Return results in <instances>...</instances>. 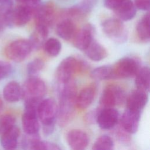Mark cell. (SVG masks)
<instances>
[{
  "label": "cell",
  "mask_w": 150,
  "mask_h": 150,
  "mask_svg": "<svg viewBox=\"0 0 150 150\" xmlns=\"http://www.w3.org/2000/svg\"><path fill=\"white\" fill-rule=\"evenodd\" d=\"M76 26L72 19L64 18L58 23L56 33L62 39L69 40L72 39L76 33Z\"/></svg>",
  "instance_id": "20"
},
{
  "label": "cell",
  "mask_w": 150,
  "mask_h": 150,
  "mask_svg": "<svg viewBox=\"0 0 150 150\" xmlns=\"http://www.w3.org/2000/svg\"><path fill=\"white\" fill-rule=\"evenodd\" d=\"M135 76V84L137 88L148 93L150 86L149 68L145 66L139 69Z\"/></svg>",
  "instance_id": "24"
},
{
  "label": "cell",
  "mask_w": 150,
  "mask_h": 150,
  "mask_svg": "<svg viewBox=\"0 0 150 150\" xmlns=\"http://www.w3.org/2000/svg\"><path fill=\"white\" fill-rule=\"evenodd\" d=\"M33 50L29 40H15L6 46L4 53L8 59L15 62L24 60Z\"/></svg>",
  "instance_id": "4"
},
{
  "label": "cell",
  "mask_w": 150,
  "mask_h": 150,
  "mask_svg": "<svg viewBox=\"0 0 150 150\" xmlns=\"http://www.w3.org/2000/svg\"><path fill=\"white\" fill-rule=\"evenodd\" d=\"M35 5L22 4L12 9L11 13V23L17 26L26 25L31 19L35 12Z\"/></svg>",
  "instance_id": "10"
},
{
  "label": "cell",
  "mask_w": 150,
  "mask_h": 150,
  "mask_svg": "<svg viewBox=\"0 0 150 150\" xmlns=\"http://www.w3.org/2000/svg\"><path fill=\"white\" fill-rule=\"evenodd\" d=\"M1 5L12 6L13 5V0H0Z\"/></svg>",
  "instance_id": "37"
},
{
  "label": "cell",
  "mask_w": 150,
  "mask_h": 150,
  "mask_svg": "<svg viewBox=\"0 0 150 150\" xmlns=\"http://www.w3.org/2000/svg\"><path fill=\"white\" fill-rule=\"evenodd\" d=\"M58 107L52 98H46L40 101L38 108V117L43 124V131L46 135L53 132L57 117Z\"/></svg>",
  "instance_id": "2"
},
{
  "label": "cell",
  "mask_w": 150,
  "mask_h": 150,
  "mask_svg": "<svg viewBox=\"0 0 150 150\" xmlns=\"http://www.w3.org/2000/svg\"><path fill=\"white\" fill-rule=\"evenodd\" d=\"M45 67L43 60L37 58L29 62L26 67V71L29 76H36Z\"/></svg>",
  "instance_id": "30"
},
{
  "label": "cell",
  "mask_w": 150,
  "mask_h": 150,
  "mask_svg": "<svg viewBox=\"0 0 150 150\" xmlns=\"http://www.w3.org/2000/svg\"><path fill=\"white\" fill-rule=\"evenodd\" d=\"M33 16L36 26L49 28L53 23L55 17V6L53 2L49 1L37 6Z\"/></svg>",
  "instance_id": "9"
},
{
  "label": "cell",
  "mask_w": 150,
  "mask_h": 150,
  "mask_svg": "<svg viewBox=\"0 0 150 150\" xmlns=\"http://www.w3.org/2000/svg\"><path fill=\"white\" fill-rule=\"evenodd\" d=\"M102 29L107 37L117 43H123L127 40V33L124 25L119 18H108L104 20Z\"/></svg>",
  "instance_id": "5"
},
{
  "label": "cell",
  "mask_w": 150,
  "mask_h": 150,
  "mask_svg": "<svg viewBox=\"0 0 150 150\" xmlns=\"http://www.w3.org/2000/svg\"><path fill=\"white\" fill-rule=\"evenodd\" d=\"M49 33V29L43 27L36 26L29 39L33 49H39L43 46Z\"/></svg>",
  "instance_id": "23"
},
{
  "label": "cell",
  "mask_w": 150,
  "mask_h": 150,
  "mask_svg": "<svg viewBox=\"0 0 150 150\" xmlns=\"http://www.w3.org/2000/svg\"><path fill=\"white\" fill-rule=\"evenodd\" d=\"M148 101V92L137 88L132 91L127 97V108L141 112Z\"/></svg>",
  "instance_id": "15"
},
{
  "label": "cell",
  "mask_w": 150,
  "mask_h": 150,
  "mask_svg": "<svg viewBox=\"0 0 150 150\" xmlns=\"http://www.w3.org/2000/svg\"><path fill=\"white\" fill-rule=\"evenodd\" d=\"M67 142L71 149L81 150L87 146L88 137L84 131L79 129H73L67 133Z\"/></svg>",
  "instance_id": "14"
},
{
  "label": "cell",
  "mask_w": 150,
  "mask_h": 150,
  "mask_svg": "<svg viewBox=\"0 0 150 150\" xmlns=\"http://www.w3.org/2000/svg\"><path fill=\"white\" fill-rule=\"evenodd\" d=\"M43 47L45 52L48 55L54 57L60 52L62 45L58 39L52 38L46 40Z\"/></svg>",
  "instance_id": "27"
},
{
  "label": "cell",
  "mask_w": 150,
  "mask_h": 150,
  "mask_svg": "<svg viewBox=\"0 0 150 150\" xmlns=\"http://www.w3.org/2000/svg\"><path fill=\"white\" fill-rule=\"evenodd\" d=\"M114 79H126L134 77L139 70L137 60L129 57H123L112 66Z\"/></svg>",
  "instance_id": "7"
},
{
  "label": "cell",
  "mask_w": 150,
  "mask_h": 150,
  "mask_svg": "<svg viewBox=\"0 0 150 150\" xmlns=\"http://www.w3.org/2000/svg\"><path fill=\"white\" fill-rule=\"evenodd\" d=\"M96 95V88L90 86L83 88L76 98V106L80 109L84 110L93 103Z\"/></svg>",
  "instance_id": "17"
},
{
  "label": "cell",
  "mask_w": 150,
  "mask_h": 150,
  "mask_svg": "<svg viewBox=\"0 0 150 150\" xmlns=\"http://www.w3.org/2000/svg\"><path fill=\"white\" fill-rule=\"evenodd\" d=\"M59 103L57 110V120L60 126L67 125L73 119L75 112L77 87L71 79L58 85Z\"/></svg>",
  "instance_id": "1"
},
{
  "label": "cell",
  "mask_w": 150,
  "mask_h": 150,
  "mask_svg": "<svg viewBox=\"0 0 150 150\" xmlns=\"http://www.w3.org/2000/svg\"><path fill=\"white\" fill-rule=\"evenodd\" d=\"M90 1H91V2H93V3H94V2H96L97 1V0H90Z\"/></svg>",
  "instance_id": "40"
},
{
  "label": "cell",
  "mask_w": 150,
  "mask_h": 150,
  "mask_svg": "<svg viewBox=\"0 0 150 150\" xmlns=\"http://www.w3.org/2000/svg\"><path fill=\"white\" fill-rule=\"evenodd\" d=\"M2 106H3V103H2V100H1V98L0 97V111L2 110Z\"/></svg>",
  "instance_id": "39"
},
{
  "label": "cell",
  "mask_w": 150,
  "mask_h": 150,
  "mask_svg": "<svg viewBox=\"0 0 150 150\" xmlns=\"http://www.w3.org/2000/svg\"><path fill=\"white\" fill-rule=\"evenodd\" d=\"M22 88L25 100H42L46 93L45 83L36 76H29Z\"/></svg>",
  "instance_id": "6"
},
{
  "label": "cell",
  "mask_w": 150,
  "mask_h": 150,
  "mask_svg": "<svg viewBox=\"0 0 150 150\" xmlns=\"http://www.w3.org/2000/svg\"><path fill=\"white\" fill-rule=\"evenodd\" d=\"M125 98L124 89L118 85L111 84L103 90L100 98V104L102 108L114 107L123 103Z\"/></svg>",
  "instance_id": "8"
},
{
  "label": "cell",
  "mask_w": 150,
  "mask_h": 150,
  "mask_svg": "<svg viewBox=\"0 0 150 150\" xmlns=\"http://www.w3.org/2000/svg\"><path fill=\"white\" fill-rule=\"evenodd\" d=\"M18 2L22 3V4H30L32 5H35L34 4H36L38 0H17Z\"/></svg>",
  "instance_id": "38"
},
{
  "label": "cell",
  "mask_w": 150,
  "mask_h": 150,
  "mask_svg": "<svg viewBox=\"0 0 150 150\" xmlns=\"http://www.w3.org/2000/svg\"><path fill=\"white\" fill-rule=\"evenodd\" d=\"M3 97L8 102L14 103L23 98L22 88L15 81L8 83L3 90Z\"/></svg>",
  "instance_id": "19"
},
{
  "label": "cell",
  "mask_w": 150,
  "mask_h": 150,
  "mask_svg": "<svg viewBox=\"0 0 150 150\" xmlns=\"http://www.w3.org/2000/svg\"><path fill=\"white\" fill-rule=\"evenodd\" d=\"M128 0H104V6L111 10H115Z\"/></svg>",
  "instance_id": "34"
},
{
  "label": "cell",
  "mask_w": 150,
  "mask_h": 150,
  "mask_svg": "<svg viewBox=\"0 0 150 150\" xmlns=\"http://www.w3.org/2000/svg\"><path fill=\"white\" fill-rule=\"evenodd\" d=\"M98 111L99 109H97L88 112L86 116V121L88 123H93L94 121H96Z\"/></svg>",
  "instance_id": "36"
},
{
  "label": "cell",
  "mask_w": 150,
  "mask_h": 150,
  "mask_svg": "<svg viewBox=\"0 0 150 150\" xmlns=\"http://www.w3.org/2000/svg\"><path fill=\"white\" fill-rule=\"evenodd\" d=\"M84 52L86 56L90 60L96 62L100 61L107 56V52L105 48L94 39L86 49Z\"/></svg>",
  "instance_id": "21"
},
{
  "label": "cell",
  "mask_w": 150,
  "mask_h": 150,
  "mask_svg": "<svg viewBox=\"0 0 150 150\" xmlns=\"http://www.w3.org/2000/svg\"><path fill=\"white\" fill-rule=\"evenodd\" d=\"M136 7L131 0H128L114 11L121 21H127L132 19L137 13Z\"/></svg>",
  "instance_id": "22"
},
{
  "label": "cell",
  "mask_w": 150,
  "mask_h": 150,
  "mask_svg": "<svg viewBox=\"0 0 150 150\" xmlns=\"http://www.w3.org/2000/svg\"><path fill=\"white\" fill-rule=\"evenodd\" d=\"M12 9V6L0 5V30L11 25V13Z\"/></svg>",
  "instance_id": "29"
},
{
  "label": "cell",
  "mask_w": 150,
  "mask_h": 150,
  "mask_svg": "<svg viewBox=\"0 0 150 150\" xmlns=\"http://www.w3.org/2000/svg\"><path fill=\"white\" fill-rule=\"evenodd\" d=\"M91 77L97 80L114 79L112 66L105 65L97 67L92 71Z\"/></svg>",
  "instance_id": "26"
},
{
  "label": "cell",
  "mask_w": 150,
  "mask_h": 150,
  "mask_svg": "<svg viewBox=\"0 0 150 150\" xmlns=\"http://www.w3.org/2000/svg\"><path fill=\"white\" fill-rule=\"evenodd\" d=\"M140 117V111L127 108L121 118V126L129 134H134L138 131Z\"/></svg>",
  "instance_id": "12"
},
{
  "label": "cell",
  "mask_w": 150,
  "mask_h": 150,
  "mask_svg": "<svg viewBox=\"0 0 150 150\" xmlns=\"http://www.w3.org/2000/svg\"><path fill=\"white\" fill-rule=\"evenodd\" d=\"M114 148V142L112 138L106 135L98 137L92 146L94 150H111Z\"/></svg>",
  "instance_id": "28"
},
{
  "label": "cell",
  "mask_w": 150,
  "mask_h": 150,
  "mask_svg": "<svg viewBox=\"0 0 150 150\" xmlns=\"http://www.w3.org/2000/svg\"><path fill=\"white\" fill-rule=\"evenodd\" d=\"M137 33L139 39L144 42L150 39L149 32V14L146 13L138 22L137 25Z\"/></svg>",
  "instance_id": "25"
},
{
  "label": "cell",
  "mask_w": 150,
  "mask_h": 150,
  "mask_svg": "<svg viewBox=\"0 0 150 150\" xmlns=\"http://www.w3.org/2000/svg\"><path fill=\"white\" fill-rule=\"evenodd\" d=\"M119 112L114 107L99 109L96 122L100 128L103 129H111L118 122Z\"/></svg>",
  "instance_id": "11"
},
{
  "label": "cell",
  "mask_w": 150,
  "mask_h": 150,
  "mask_svg": "<svg viewBox=\"0 0 150 150\" xmlns=\"http://www.w3.org/2000/svg\"><path fill=\"white\" fill-rule=\"evenodd\" d=\"M93 4L90 0H84L76 5L67 8L63 12L64 18L72 19L84 17L90 12Z\"/></svg>",
  "instance_id": "16"
},
{
  "label": "cell",
  "mask_w": 150,
  "mask_h": 150,
  "mask_svg": "<svg viewBox=\"0 0 150 150\" xmlns=\"http://www.w3.org/2000/svg\"><path fill=\"white\" fill-rule=\"evenodd\" d=\"M12 70V67L9 63L0 60V80L9 76Z\"/></svg>",
  "instance_id": "33"
},
{
  "label": "cell",
  "mask_w": 150,
  "mask_h": 150,
  "mask_svg": "<svg viewBox=\"0 0 150 150\" xmlns=\"http://www.w3.org/2000/svg\"><path fill=\"white\" fill-rule=\"evenodd\" d=\"M115 136L117 139L122 144H127L131 141V137L129 135V133L125 131L121 126L115 130Z\"/></svg>",
  "instance_id": "32"
},
{
  "label": "cell",
  "mask_w": 150,
  "mask_h": 150,
  "mask_svg": "<svg viewBox=\"0 0 150 150\" xmlns=\"http://www.w3.org/2000/svg\"><path fill=\"white\" fill-rule=\"evenodd\" d=\"M85 64L73 56L63 59L56 69V78L59 83L73 79V76L85 68Z\"/></svg>",
  "instance_id": "3"
},
{
  "label": "cell",
  "mask_w": 150,
  "mask_h": 150,
  "mask_svg": "<svg viewBox=\"0 0 150 150\" xmlns=\"http://www.w3.org/2000/svg\"><path fill=\"white\" fill-rule=\"evenodd\" d=\"M149 0H134V5L136 8L142 10L147 11L149 8Z\"/></svg>",
  "instance_id": "35"
},
{
  "label": "cell",
  "mask_w": 150,
  "mask_h": 150,
  "mask_svg": "<svg viewBox=\"0 0 150 150\" xmlns=\"http://www.w3.org/2000/svg\"><path fill=\"white\" fill-rule=\"evenodd\" d=\"M20 135L19 128L15 125L1 135L0 142L5 149H14L17 147Z\"/></svg>",
  "instance_id": "18"
},
{
  "label": "cell",
  "mask_w": 150,
  "mask_h": 150,
  "mask_svg": "<svg viewBox=\"0 0 150 150\" xmlns=\"http://www.w3.org/2000/svg\"><path fill=\"white\" fill-rule=\"evenodd\" d=\"M93 26L86 25L82 29L76 32L73 38V45L78 49L84 51L93 40Z\"/></svg>",
  "instance_id": "13"
},
{
  "label": "cell",
  "mask_w": 150,
  "mask_h": 150,
  "mask_svg": "<svg viewBox=\"0 0 150 150\" xmlns=\"http://www.w3.org/2000/svg\"><path fill=\"white\" fill-rule=\"evenodd\" d=\"M15 118L10 114H6L0 117V135L15 125Z\"/></svg>",
  "instance_id": "31"
}]
</instances>
